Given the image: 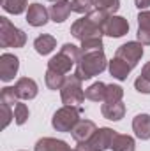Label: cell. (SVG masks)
I'll return each mask as SVG.
<instances>
[{
	"instance_id": "obj_9",
	"label": "cell",
	"mask_w": 150,
	"mask_h": 151,
	"mask_svg": "<svg viewBox=\"0 0 150 151\" xmlns=\"http://www.w3.org/2000/svg\"><path fill=\"white\" fill-rule=\"evenodd\" d=\"M127 32H129L127 19L122 18V16H115V14H111L106 19V23L103 27V34L104 35H110V37H124Z\"/></svg>"
},
{
	"instance_id": "obj_24",
	"label": "cell",
	"mask_w": 150,
	"mask_h": 151,
	"mask_svg": "<svg viewBox=\"0 0 150 151\" xmlns=\"http://www.w3.org/2000/svg\"><path fill=\"white\" fill-rule=\"evenodd\" d=\"M27 7V0H2V9L9 14H21Z\"/></svg>"
},
{
	"instance_id": "obj_15",
	"label": "cell",
	"mask_w": 150,
	"mask_h": 151,
	"mask_svg": "<svg viewBox=\"0 0 150 151\" xmlns=\"http://www.w3.org/2000/svg\"><path fill=\"white\" fill-rule=\"evenodd\" d=\"M71 11H73V7H71L69 0H58L50 7V18L55 23H62V21H66L69 18Z\"/></svg>"
},
{
	"instance_id": "obj_16",
	"label": "cell",
	"mask_w": 150,
	"mask_h": 151,
	"mask_svg": "<svg viewBox=\"0 0 150 151\" xmlns=\"http://www.w3.org/2000/svg\"><path fill=\"white\" fill-rule=\"evenodd\" d=\"M138 42L143 46L150 44V11H141L138 14Z\"/></svg>"
},
{
	"instance_id": "obj_5",
	"label": "cell",
	"mask_w": 150,
	"mask_h": 151,
	"mask_svg": "<svg viewBox=\"0 0 150 151\" xmlns=\"http://www.w3.org/2000/svg\"><path fill=\"white\" fill-rule=\"evenodd\" d=\"M27 35L23 30L14 27L7 18H0V46L2 47H23Z\"/></svg>"
},
{
	"instance_id": "obj_1",
	"label": "cell",
	"mask_w": 150,
	"mask_h": 151,
	"mask_svg": "<svg viewBox=\"0 0 150 151\" xmlns=\"http://www.w3.org/2000/svg\"><path fill=\"white\" fill-rule=\"evenodd\" d=\"M73 37L81 42V51H95L103 49V28L97 27L88 16L76 19L71 27Z\"/></svg>"
},
{
	"instance_id": "obj_12",
	"label": "cell",
	"mask_w": 150,
	"mask_h": 151,
	"mask_svg": "<svg viewBox=\"0 0 150 151\" xmlns=\"http://www.w3.org/2000/svg\"><path fill=\"white\" fill-rule=\"evenodd\" d=\"M48 16H50V11L44 5H41L37 2L28 5V11H27L28 25H32V27H44L48 23Z\"/></svg>"
},
{
	"instance_id": "obj_26",
	"label": "cell",
	"mask_w": 150,
	"mask_h": 151,
	"mask_svg": "<svg viewBox=\"0 0 150 151\" xmlns=\"http://www.w3.org/2000/svg\"><path fill=\"white\" fill-rule=\"evenodd\" d=\"M71 7L78 14H90L94 11V2L92 0H71Z\"/></svg>"
},
{
	"instance_id": "obj_33",
	"label": "cell",
	"mask_w": 150,
	"mask_h": 151,
	"mask_svg": "<svg viewBox=\"0 0 150 151\" xmlns=\"http://www.w3.org/2000/svg\"><path fill=\"white\" fill-rule=\"evenodd\" d=\"M134 4H136V7L141 11V9H147L150 7V0H134Z\"/></svg>"
},
{
	"instance_id": "obj_19",
	"label": "cell",
	"mask_w": 150,
	"mask_h": 151,
	"mask_svg": "<svg viewBox=\"0 0 150 151\" xmlns=\"http://www.w3.org/2000/svg\"><path fill=\"white\" fill-rule=\"evenodd\" d=\"M101 113L106 119H111V121H118L124 118L125 114V106L122 102H104L103 107H101Z\"/></svg>"
},
{
	"instance_id": "obj_17",
	"label": "cell",
	"mask_w": 150,
	"mask_h": 151,
	"mask_svg": "<svg viewBox=\"0 0 150 151\" xmlns=\"http://www.w3.org/2000/svg\"><path fill=\"white\" fill-rule=\"evenodd\" d=\"M133 130L138 139L149 141L150 139V114H138L133 119Z\"/></svg>"
},
{
	"instance_id": "obj_23",
	"label": "cell",
	"mask_w": 150,
	"mask_h": 151,
	"mask_svg": "<svg viewBox=\"0 0 150 151\" xmlns=\"http://www.w3.org/2000/svg\"><path fill=\"white\" fill-rule=\"evenodd\" d=\"M44 81H46V86L50 90H62L64 83H66V77L64 74H58L55 70H46V76H44Z\"/></svg>"
},
{
	"instance_id": "obj_2",
	"label": "cell",
	"mask_w": 150,
	"mask_h": 151,
	"mask_svg": "<svg viewBox=\"0 0 150 151\" xmlns=\"http://www.w3.org/2000/svg\"><path fill=\"white\" fill-rule=\"evenodd\" d=\"M106 56L103 53V49H95V51H85L79 58V62L76 63V72L81 81L92 79L94 76L101 74L106 69Z\"/></svg>"
},
{
	"instance_id": "obj_30",
	"label": "cell",
	"mask_w": 150,
	"mask_h": 151,
	"mask_svg": "<svg viewBox=\"0 0 150 151\" xmlns=\"http://www.w3.org/2000/svg\"><path fill=\"white\" fill-rule=\"evenodd\" d=\"M0 107H2V128H5V127L11 123V119L14 118V113L11 111V106H9V104L0 102Z\"/></svg>"
},
{
	"instance_id": "obj_18",
	"label": "cell",
	"mask_w": 150,
	"mask_h": 151,
	"mask_svg": "<svg viewBox=\"0 0 150 151\" xmlns=\"http://www.w3.org/2000/svg\"><path fill=\"white\" fill-rule=\"evenodd\" d=\"M108 69H110V74H111L115 79H118V81H124V79H127L129 72L133 70V67H131L127 62H124L122 58H118V56H115L111 62H110Z\"/></svg>"
},
{
	"instance_id": "obj_21",
	"label": "cell",
	"mask_w": 150,
	"mask_h": 151,
	"mask_svg": "<svg viewBox=\"0 0 150 151\" xmlns=\"http://www.w3.org/2000/svg\"><path fill=\"white\" fill-rule=\"evenodd\" d=\"M34 47H36V51H37L39 55L44 56V55H50L57 47V40H55V37H51V35L42 34V35H39L34 40Z\"/></svg>"
},
{
	"instance_id": "obj_4",
	"label": "cell",
	"mask_w": 150,
	"mask_h": 151,
	"mask_svg": "<svg viewBox=\"0 0 150 151\" xmlns=\"http://www.w3.org/2000/svg\"><path fill=\"white\" fill-rule=\"evenodd\" d=\"M81 107H73V106H64L60 107L51 118V125L57 132H73L78 121H79V114Z\"/></svg>"
},
{
	"instance_id": "obj_27",
	"label": "cell",
	"mask_w": 150,
	"mask_h": 151,
	"mask_svg": "<svg viewBox=\"0 0 150 151\" xmlns=\"http://www.w3.org/2000/svg\"><path fill=\"white\" fill-rule=\"evenodd\" d=\"M122 97H124L122 86H118V84H108L104 102H122Z\"/></svg>"
},
{
	"instance_id": "obj_28",
	"label": "cell",
	"mask_w": 150,
	"mask_h": 151,
	"mask_svg": "<svg viewBox=\"0 0 150 151\" xmlns=\"http://www.w3.org/2000/svg\"><path fill=\"white\" fill-rule=\"evenodd\" d=\"M0 102L9 104V106L18 104V93H16V90H14L12 86H5V88H2V91H0Z\"/></svg>"
},
{
	"instance_id": "obj_31",
	"label": "cell",
	"mask_w": 150,
	"mask_h": 151,
	"mask_svg": "<svg viewBox=\"0 0 150 151\" xmlns=\"http://www.w3.org/2000/svg\"><path fill=\"white\" fill-rule=\"evenodd\" d=\"M134 88L140 91V93H150V81H147L143 76H140L136 81H134Z\"/></svg>"
},
{
	"instance_id": "obj_11",
	"label": "cell",
	"mask_w": 150,
	"mask_h": 151,
	"mask_svg": "<svg viewBox=\"0 0 150 151\" xmlns=\"http://www.w3.org/2000/svg\"><path fill=\"white\" fill-rule=\"evenodd\" d=\"M14 90L18 93V99H21V100H32V99H36L37 91H39L37 83L34 79H30V77L18 79V83L14 84Z\"/></svg>"
},
{
	"instance_id": "obj_14",
	"label": "cell",
	"mask_w": 150,
	"mask_h": 151,
	"mask_svg": "<svg viewBox=\"0 0 150 151\" xmlns=\"http://www.w3.org/2000/svg\"><path fill=\"white\" fill-rule=\"evenodd\" d=\"M34 151H79L78 148L76 150H71L67 146V142L60 141V139H53V137H42L36 142V148Z\"/></svg>"
},
{
	"instance_id": "obj_8",
	"label": "cell",
	"mask_w": 150,
	"mask_h": 151,
	"mask_svg": "<svg viewBox=\"0 0 150 151\" xmlns=\"http://www.w3.org/2000/svg\"><path fill=\"white\" fill-rule=\"evenodd\" d=\"M115 56H118V58H122L124 62H127L133 69L138 65V62L141 60V56H143V44L141 42H136V40H133V42H127V44H122L118 49H117V55Z\"/></svg>"
},
{
	"instance_id": "obj_22",
	"label": "cell",
	"mask_w": 150,
	"mask_h": 151,
	"mask_svg": "<svg viewBox=\"0 0 150 151\" xmlns=\"http://www.w3.org/2000/svg\"><path fill=\"white\" fill-rule=\"evenodd\" d=\"M134 139L125 134H115L111 142V151H134Z\"/></svg>"
},
{
	"instance_id": "obj_3",
	"label": "cell",
	"mask_w": 150,
	"mask_h": 151,
	"mask_svg": "<svg viewBox=\"0 0 150 151\" xmlns=\"http://www.w3.org/2000/svg\"><path fill=\"white\" fill-rule=\"evenodd\" d=\"M81 55H83V51L78 46H74V44H64L62 49H60V53H57L48 62V69L55 70L58 74H67L73 69V65L79 62Z\"/></svg>"
},
{
	"instance_id": "obj_20",
	"label": "cell",
	"mask_w": 150,
	"mask_h": 151,
	"mask_svg": "<svg viewBox=\"0 0 150 151\" xmlns=\"http://www.w3.org/2000/svg\"><path fill=\"white\" fill-rule=\"evenodd\" d=\"M106 88H108V84L97 81V83H94L92 86H88L85 90V99H88L92 102H104V99H106Z\"/></svg>"
},
{
	"instance_id": "obj_29",
	"label": "cell",
	"mask_w": 150,
	"mask_h": 151,
	"mask_svg": "<svg viewBox=\"0 0 150 151\" xmlns=\"http://www.w3.org/2000/svg\"><path fill=\"white\" fill-rule=\"evenodd\" d=\"M28 107L23 104V102H18L16 106H14V121L18 123V125H23L27 119H28Z\"/></svg>"
},
{
	"instance_id": "obj_34",
	"label": "cell",
	"mask_w": 150,
	"mask_h": 151,
	"mask_svg": "<svg viewBox=\"0 0 150 151\" xmlns=\"http://www.w3.org/2000/svg\"><path fill=\"white\" fill-rule=\"evenodd\" d=\"M50 2H58V0H50Z\"/></svg>"
},
{
	"instance_id": "obj_13",
	"label": "cell",
	"mask_w": 150,
	"mask_h": 151,
	"mask_svg": "<svg viewBox=\"0 0 150 151\" xmlns=\"http://www.w3.org/2000/svg\"><path fill=\"white\" fill-rule=\"evenodd\" d=\"M95 130H97V127H95L94 121H90V119H79L71 134H73V139H74L76 142L81 144V142H87L95 134Z\"/></svg>"
},
{
	"instance_id": "obj_10",
	"label": "cell",
	"mask_w": 150,
	"mask_h": 151,
	"mask_svg": "<svg viewBox=\"0 0 150 151\" xmlns=\"http://www.w3.org/2000/svg\"><path fill=\"white\" fill-rule=\"evenodd\" d=\"M20 69V60L18 56L11 55V53H4L0 56V79L4 83H9L14 79V76Z\"/></svg>"
},
{
	"instance_id": "obj_7",
	"label": "cell",
	"mask_w": 150,
	"mask_h": 151,
	"mask_svg": "<svg viewBox=\"0 0 150 151\" xmlns=\"http://www.w3.org/2000/svg\"><path fill=\"white\" fill-rule=\"evenodd\" d=\"M115 130L111 128H99L95 130V134L87 141V142H81L78 144V150L79 151H104L108 148H111L113 137H115Z\"/></svg>"
},
{
	"instance_id": "obj_32",
	"label": "cell",
	"mask_w": 150,
	"mask_h": 151,
	"mask_svg": "<svg viewBox=\"0 0 150 151\" xmlns=\"http://www.w3.org/2000/svg\"><path fill=\"white\" fill-rule=\"evenodd\" d=\"M140 76H143L147 81H150V62H147L145 65H143V69H141V74Z\"/></svg>"
},
{
	"instance_id": "obj_6",
	"label": "cell",
	"mask_w": 150,
	"mask_h": 151,
	"mask_svg": "<svg viewBox=\"0 0 150 151\" xmlns=\"http://www.w3.org/2000/svg\"><path fill=\"white\" fill-rule=\"evenodd\" d=\"M62 95V102L66 106H73V107H81V104L85 102V91L81 88V79L78 76H69L60 90Z\"/></svg>"
},
{
	"instance_id": "obj_25",
	"label": "cell",
	"mask_w": 150,
	"mask_h": 151,
	"mask_svg": "<svg viewBox=\"0 0 150 151\" xmlns=\"http://www.w3.org/2000/svg\"><path fill=\"white\" fill-rule=\"evenodd\" d=\"M94 2V9L104 11L108 14H115L120 7V0H92Z\"/></svg>"
}]
</instances>
